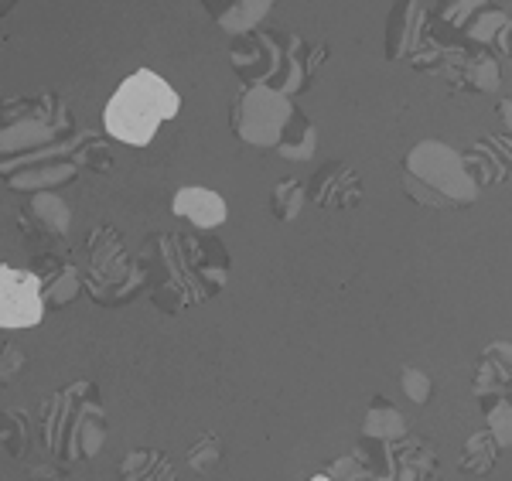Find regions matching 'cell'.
<instances>
[{
	"label": "cell",
	"mask_w": 512,
	"mask_h": 481,
	"mask_svg": "<svg viewBox=\"0 0 512 481\" xmlns=\"http://www.w3.org/2000/svg\"><path fill=\"white\" fill-rule=\"evenodd\" d=\"M325 58V41H304L301 35L280 28L246 31L229 45L233 72L246 86H270L287 96L308 93L318 72L325 69Z\"/></svg>",
	"instance_id": "1"
},
{
	"label": "cell",
	"mask_w": 512,
	"mask_h": 481,
	"mask_svg": "<svg viewBox=\"0 0 512 481\" xmlns=\"http://www.w3.org/2000/svg\"><path fill=\"white\" fill-rule=\"evenodd\" d=\"M41 444L59 464L93 461L106 444V413L89 379L62 386L41 403Z\"/></svg>",
	"instance_id": "2"
},
{
	"label": "cell",
	"mask_w": 512,
	"mask_h": 481,
	"mask_svg": "<svg viewBox=\"0 0 512 481\" xmlns=\"http://www.w3.org/2000/svg\"><path fill=\"white\" fill-rule=\"evenodd\" d=\"M403 192L424 209L451 212L478 202L482 188L472 181L465 157L444 140H420L403 157Z\"/></svg>",
	"instance_id": "3"
},
{
	"label": "cell",
	"mask_w": 512,
	"mask_h": 481,
	"mask_svg": "<svg viewBox=\"0 0 512 481\" xmlns=\"http://www.w3.org/2000/svg\"><path fill=\"white\" fill-rule=\"evenodd\" d=\"M181 110V96L164 82L158 72L137 69L130 79L120 82V89L110 96L103 110L106 134L120 144L147 147L158 134L161 123L175 120Z\"/></svg>",
	"instance_id": "4"
},
{
	"label": "cell",
	"mask_w": 512,
	"mask_h": 481,
	"mask_svg": "<svg viewBox=\"0 0 512 481\" xmlns=\"http://www.w3.org/2000/svg\"><path fill=\"white\" fill-rule=\"evenodd\" d=\"M86 253L89 267L82 273V287L93 297V304H103V308H120V304L134 301L151 277L147 263L127 253L113 226H96L89 232Z\"/></svg>",
	"instance_id": "5"
},
{
	"label": "cell",
	"mask_w": 512,
	"mask_h": 481,
	"mask_svg": "<svg viewBox=\"0 0 512 481\" xmlns=\"http://www.w3.org/2000/svg\"><path fill=\"white\" fill-rule=\"evenodd\" d=\"M291 113H294V96L270 86H246L233 99V106H229V127H233V134L243 144L260 147V151H267V147L274 151Z\"/></svg>",
	"instance_id": "6"
},
{
	"label": "cell",
	"mask_w": 512,
	"mask_h": 481,
	"mask_svg": "<svg viewBox=\"0 0 512 481\" xmlns=\"http://www.w3.org/2000/svg\"><path fill=\"white\" fill-rule=\"evenodd\" d=\"M79 161H76V137L62 147H48V151L18 157V161L0 164V178L14 192H55V188L76 181Z\"/></svg>",
	"instance_id": "7"
},
{
	"label": "cell",
	"mask_w": 512,
	"mask_h": 481,
	"mask_svg": "<svg viewBox=\"0 0 512 481\" xmlns=\"http://www.w3.org/2000/svg\"><path fill=\"white\" fill-rule=\"evenodd\" d=\"M45 318V297L35 270H18L11 263H0V328L18 331L35 328Z\"/></svg>",
	"instance_id": "8"
},
{
	"label": "cell",
	"mask_w": 512,
	"mask_h": 481,
	"mask_svg": "<svg viewBox=\"0 0 512 481\" xmlns=\"http://www.w3.org/2000/svg\"><path fill=\"white\" fill-rule=\"evenodd\" d=\"M434 72L441 79H448L451 86L465 89V93H492V89H499V82H502L495 52L478 48V45H465V41L448 48Z\"/></svg>",
	"instance_id": "9"
},
{
	"label": "cell",
	"mask_w": 512,
	"mask_h": 481,
	"mask_svg": "<svg viewBox=\"0 0 512 481\" xmlns=\"http://www.w3.org/2000/svg\"><path fill=\"white\" fill-rule=\"evenodd\" d=\"M359 198H362V178L345 161L321 164V171H315V178L308 181V202H315L318 209L349 212L359 205Z\"/></svg>",
	"instance_id": "10"
},
{
	"label": "cell",
	"mask_w": 512,
	"mask_h": 481,
	"mask_svg": "<svg viewBox=\"0 0 512 481\" xmlns=\"http://www.w3.org/2000/svg\"><path fill=\"white\" fill-rule=\"evenodd\" d=\"M178 250L185 256L188 270L195 273V280L209 297L222 294L229 280V253L216 236H175Z\"/></svg>",
	"instance_id": "11"
},
{
	"label": "cell",
	"mask_w": 512,
	"mask_h": 481,
	"mask_svg": "<svg viewBox=\"0 0 512 481\" xmlns=\"http://www.w3.org/2000/svg\"><path fill=\"white\" fill-rule=\"evenodd\" d=\"M465 168L478 188H492L512 178V137H482L468 147Z\"/></svg>",
	"instance_id": "12"
},
{
	"label": "cell",
	"mask_w": 512,
	"mask_h": 481,
	"mask_svg": "<svg viewBox=\"0 0 512 481\" xmlns=\"http://www.w3.org/2000/svg\"><path fill=\"white\" fill-rule=\"evenodd\" d=\"M31 270H35L41 280V297H45L48 311H59L79 297L82 270L72 260H62V256H55V253H38Z\"/></svg>",
	"instance_id": "13"
},
{
	"label": "cell",
	"mask_w": 512,
	"mask_h": 481,
	"mask_svg": "<svg viewBox=\"0 0 512 481\" xmlns=\"http://www.w3.org/2000/svg\"><path fill=\"white\" fill-rule=\"evenodd\" d=\"M472 393H475V400L512 393V342L499 338V342H492L482 355H478Z\"/></svg>",
	"instance_id": "14"
},
{
	"label": "cell",
	"mask_w": 512,
	"mask_h": 481,
	"mask_svg": "<svg viewBox=\"0 0 512 481\" xmlns=\"http://www.w3.org/2000/svg\"><path fill=\"white\" fill-rule=\"evenodd\" d=\"M424 21H427V11L417 0H396L390 18H386V58H390V62H400V58H407L414 52Z\"/></svg>",
	"instance_id": "15"
},
{
	"label": "cell",
	"mask_w": 512,
	"mask_h": 481,
	"mask_svg": "<svg viewBox=\"0 0 512 481\" xmlns=\"http://www.w3.org/2000/svg\"><path fill=\"white\" fill-rule=\"evenodd\" d=\"M171 209H175L178 219L192 222L195 229L202 232H212L216 226H222L229 215V205L226 198H222L219 192H212V188H181V192L175 195V202H171Z\"/></svg>",
	"instance_id": "16"
},
{
	"label": "cell",
	"mask_w": 512,
	"mask_h": 481,
	"mask_svg": "<svg viewBox=\"0 0 512 481\" xmlns=\"http://www.w3.org/2000/svg\"><path fill=\"white\" fill-rule=\"evenodd\" d=\"M396 481H427L437 478V447L427 437L403 434L390 444Z\"/></svg>",
	"instance_id": "17"
},
{
	"label": "cell",
	"mask_w": 512,
	"mask_h": 481,
	"mask_svg": "<svg viewBox=\"0 0 512 481\" xmlns=\"http://www.w3.org/2000/svg\"><path fill=\"white\" fill-rule=\"evenodd\" d=\"M202 4L216 18L219 28L236 38L260 28L263 18L270 14V7H274V0H202Z\"/></svg>",
	"instance_id": "18"
},
{
	"label": "cell",
	"mask_w": 512,
	"mask_h": 481,
	"mask_svg": "<svg viewBox=\"0 0 512 481\" xmlns=\"http://www.w3.org/2000/svg\"><path fill=\"white\" fill-rule=\"evenodd\" d=\"M509 35H512V18H509V14L502 11V7H495V4H485L482 11H478L475 18L465 24L461 41H465V45L489 48V52H495V55H506Z\"/></svg>",
	"instance_id": "19"
},
{
	"label": "cell",
	"mask_w": 512,
	"mask_h": 481,
	"mask_svg": "<svg viewBox=\"0 0 512 481\" xmlns=\"http://www.w3.org/2000/svg\"><path fill=\"white\" fill-rule=\"evenodd\" d=\"M28 219L38 226V236L65 239L72 226V209H69V202L55 192H35L28 202Z\"/></svg>",
	"instance_id": "20"
},
{
	"label": "cell",
	"mask_w": 512,
	"mask_h": 481,
	"mask_svg": "<svg viewBox=\"0 0 512 481\" xmlns=\"http://www.w3.org/2000/svg\"><path fill=\"white\" fill-rule=\"evenodd\" d=\"M274 151L284 157V161H311L318 151V127L311 123V116L294 106L291 120H287L284 134H280V144Z\"/></svg>",
	"instance_id": "21"
},
{
	"label": "cell",
	"mask_w": 512,
	"mask_h": 481,
	"mask_svg": "<svg viewBox=\"0 0 512 481\" xmlns=\"http://www.w3.org/2000/svg\"><path fill=\"white\" fill-rule=\"evenodd\" d=\"M120 481H178V471L158 447H137L120 461Z\"/></svg>",
	"instance_id": "22"
},
{
	"label": "cell",
	"mask_w": 512,
	"mask_h": 481,
	"mask_svg": "<svg viewBox=\"0 0 512 481\" xmlns=\"http://www.w3.org/2000/svg\"><path fill=\"white\" fill-rule=\"evenodd\" d=\"M403 434H410L403 413L396 410L386 396H373V400H369V410H366V420H362V437L393 444V441H400Z\"/></svg>",
	"instance_id": "23"
},
{
	"label": "cell",
	"mask_w": 512,
	"mask_h": 481,
	"mask_svg": "<svg viewBox=\"0 0 512 481\" xmlns=\"http://www.w3.org/2000/svg\"><path fill=\"white\" fill-rule=\"evenodd\" d=\"M485 4H492V0H437L434 14H427V24H431L441 38L461 41L465 24L472 21Z\"/></svg>",
	"instance_id": "24"
},
{
	"label": "cell",
	"mask_w": 512,
	"mask_h": 481,
	"mask_svg": "<svg viewBox=\"0 0 512 481\" xmlns=\"http://www.w3.org/2000/svg\"><path fill=\"white\" fill-rule=\"evenodd\" d=\"M499 454H502V444L495 441L492 430L489 427L475 430V434L465 441V447H461L458 468L465 471V475L485 478V475H492V468H495V461H499Z\"/></svg>",
	"instance_id": "25"
},
{
	"label": "cell",
	"mask_w": 512,
	"mask_h": 481,
	"mask_svg": "<svg viewBox=\"0 0 512 481\" xmlns=\"http://www.w3.org/2000/svg\"><path fill=\"white\" fill-rule=\"evenodd\" d=\"M0 447L7 458L21 461L31 447V424L24 410H0Z\"/></svg>",
	"instance_id": "26"
},
{
	"label": "cell",
	"mask_w": 512,
	"mask_h": 481,
	"mask_svg": "<svg viewBox=\"0 0 512 481\" xmlns=\"http://www.w3.org/2000/svg\"><path fill=\"white\" fill-rule=\"evenodd\" d=\"M304 202H308V185L297 178L277 181L274 192H270V212H274L277 222H294L301 215Z\"/></svg>",
	"instance_id": "27"
},
{
	"label": "cell",
	"mask_w": 512,
	"mask_h": 481,
	"mask_svg": "<svg viewBox=\"0 0 512 481\" xmlns=\"http://www.w3.org/2000/svg\"><path fill=\"white\" fill-rule=\"evenodd\" d=\"M482 413H485V427L495 434V441L502 447H512V393H499V396H485Z\"/></svg>",
	"instance_id": "28"
},
{
	"label": "cell",
	"mask_w": 512,
	"mask_h": 481,
	"mask_svg": "<svg viewBox=\"0 0 512 481\" xmlns=\"http://www.w3.org/2000/svg\"><path fill=\"white\" fill-rule=\"evenodd\" d=\"M219 461H222V444L212 430L209 434H198V441L188 447V454H185V464L192 471H198V475H209Z\"/></svg>",
	"instance_id": "29"
},
{
	"label": "cell",
	"mask_w": 512,
	"mask_h": 481,
	"mask_svg": "<svg viewBox=\"0 0 512 481\" xmlns=\"http://www.w3.org/2000/svg\"><path fill=\"white\" fill-rule=\"evenodd\" d=\"M400 386H403V393H407L417 406L431 403V396H434V379L427 376V372L414 369V366L400 372Z\"/></svg>",
	"instance_id": "30"
},
{
	"label": "cell",
	"mask_w": 512,
	"mask_h": 481,
	"mask_svg": "<svg viewBox=\"0 0 512 481\" xmlns=\"http://www.w3.org/2000/svg\"><path fill=\"white\" fill-rule=\"evenodd\" d=\"M24 366H28V359H24V352L14 342H0V376H4V383H11L14 376H21Z\"/></svg>",
	"instance_id": "31"
},
{
	"label": "cell",
	"mask_w": 512,
	"mask_h": 481,
	"mask_svg": "<svg viewBox=\"0 0 512 481\" xmlns=\"http://www.w3.org/2000/svg\"><path fill=\"white\" fill-rule=\"evenodd\" d=\"M28 481H72L69 471H65V464L52 461V464H38V468H31Z\"/></svg>",
	"instance_id": "32"
},
{
	"label": "cell",
	"mask_w": 512,
	"mask_h": 481,
	"mask_svg": "<svg viewBox=\"0 0 512 481\" xmlns=\"http://www.w3.org/2000/svg\"><path fill=\"white\" fill-rule=\"evenodd\" d=\"M495 113H499L502 127H506V134L512 137V99H499V106H495Z\"/></svg>",
	"instance_id": "33"
},
{
	"label": "cell",
	"mask_w": 512,
	"mask_h": 481,
	"mask_svg": "<svg viewBox=\"0 0 512 481\" xmlns=\"http://www.w3.org/2000/svg\"><path fill=\"white\" fill-rule=\"evenodd\" d=\"M14 7H18V0H0V18H4V14H11Z\"/></svg>",
	"instance_id": "34"
},
{
	"label": "cell",
	"mask_w": 512,
	"mask_h": 481,
	"mask_svg": "<svg viewBox=\"0 0 512 481\" xmlns=\"http://www.w3.org/2000/svg\"><path fill=\"white\" fill-rule=\"evenodd\" d=\"M311 481H332V478H328L325 471H321V475H315V478H311Z\"/></svg>",
	"instance_id": "35"
},
{
	"label": "cell",
	"mask_w": 512,
	"mask_h": 481,
	"mask_svg": "<svg viewBox=\"0 0 512 481\" xmlns=\"http://www.w3.org/2000/svg\"><path fill=\"white\" fill-rule=\"evenodd\" d=\"M506 55L512 58V35H509V48H506Z\"/></svg>",
	"instance_id": "36"
},
{
	"label": "cell",
	"mask_w": 512,
	"mask_h": 481,
	"mask_svg": "<svg viewBox=\"0 0 512 481\" xmlns=\"http://www.w3.org/2000/svg\"><path fill=\"white\" fill-rule=\"evenodd\" d=\"M427 481H437V478H427Z\"/></svg>",
	"instance_id": "37"
}]
</instances>
